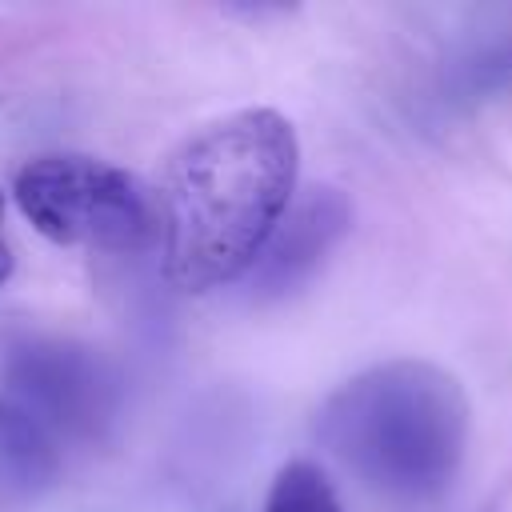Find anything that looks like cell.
<instances>
[{
  "instance_id": "obj_6",
  "label": "cell",
  "mask_w": 512,
  "mask_h": 512,
  "mask_svg": "<svg viewBox=\"0 0 512 512\" xmlns=\"http://www.w3.org/2000/svg\"><path fill=\"white\" fill-rule=\"evenodd\" d=\"M512 88V32L480 44L448 72V92L456 100H484Z\"/></svg>"
},
{
  "instance_id": "obj_5",
  "label": "cell",
  "mask_w": 512,
  "mask_h": 512,
  "mask_svg": "<svg viewBox=\"0 0 512 512\" xmlns=\"http://www.w3.org/2000/svg\"><path fill=\"white\" fill-rule=\"evenodd\" d=\"M348 224L352 204L340 188H308L296 204H288L256 264L248 268L256 296H288L300 284H308L316 268L328 260V252L344 240Z\"/></svg>"
},
{
  "instance_id": "obj_8",
  "label": "cell",
  "mask_w": 512,
  "mask_h": 512,
  "mask_svg": "<svg viewBox=\"0 0 512 512\" xmlns=\"http://www.w3.org/2000/svg\"><path fill=\"white\" fill-rule=\"evenodd\" d=\"M12 268H16V260H12V248L4 244V236H0V284L12 276Z\"/></svg>"
},
{
  "instance_id": "obj_9",
  "label": "cell",
  "mask_w": 512,
  "mask_h": 512,
  "mask_svg": "<svg viewBox=\"0 0 512 512\" xmlns=\"http://www.w3.org/2000/svg\"><path fill=\"white\" fill-rule=\"evenodd\" d=\"M0 220H4V196H0Z\"/></svg>"
},
{
  "instance_id": "obj_1",
  "label": "cell",
  "mask_w": 512,
  "mask_h": 512,
  "mask_svg": "<svg viewBox=\"0 0 512 512\" xmlns=\"http://www.w3.org/2000/svg\"><path fill=\"white\" fill-rule=\"evenodd\" d=\"M296 168L300 144L276 108H244L192 132L156 196L164 276L184 292L244 276L292 204Z\"/></svg>"
},
{
  "instance_id": "obj_3",
  "label": "cell",
  "mask_w": 512,
  "mask_h": 512,
  "mask_svg": "<svg viewBox=\"0 0 512 512\" xmlns=\"http://www.w3.org/2000/svg\"><path fill=\"white\" fill-rule=\"evenodd\" d=\"M12 196L32 228L64 248L140 252L160 236L156 196L132 172L96 156H36L16 172Z\"/></svg>"
},
{
  "instance_id": "obj_7",
  "label": "cell",
  "mask_w": 512,
  "mask_h": 512,
  "mask_svg": "<svg viewBox=\"0 0 512 512\" xmlns=\"http://www.w3.org/2000/svg\"><path fill=\"white\" fill-rule=\"evenodd\" d=\"M264 512H344L328 476L308 460H288L264 500Z\"/></svg>"
},
{
  "instance_id": "obj_2",
  "label": "cell",
  "mask_w": 512,
  "mask_h": 512,
  "mask_svg": "<svg viewBox=\"0 0 512 512\" xmlns=\"http://www.w3.org/2000/svg\"><path fill=\"white\" fill-rule=\"evenodd\" d=\"M316 436L372 492L432 500L464 464L468 396L428 360H384L324 400Z\"/></svg>"
},
{
  "instance_id": "obj_4",
  "label": "cell",
  "mask_w": 512,
  "mask_h": 512,
  "mask_svg": "<svg viewBox=\"0 0 512 512\" xmlns=\"http://www.w3.org/2000/svg\"><path fill=\"white\" fill-rule=\"evenodd\" d=\"M12 392L20 396V416H28L36 428H68L84 432L100 416H108V392L112 380L104 376L100 360L72 344L52 340H28L12 348Z\"/></svg>"
}]
</instances>
